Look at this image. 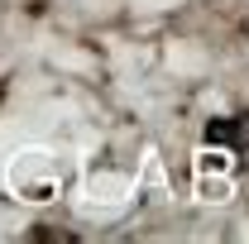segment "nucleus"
Here are the masks:
<instances>
[{"label":"nucleus","mask_w":249,"mask_h":244,"mask_svg":"<svg viewBox=\"0 0 249 244\" xmlns=\"http://www.w3.org/2000/svg\"><path fill=\"white\" fill-rule=\"evenodd\" d=\"M206 144L230 149L240 163H249V110H235V115H220V120H211V124H206Z\"/></svg>","instance_id":"1"}]
</instances>
